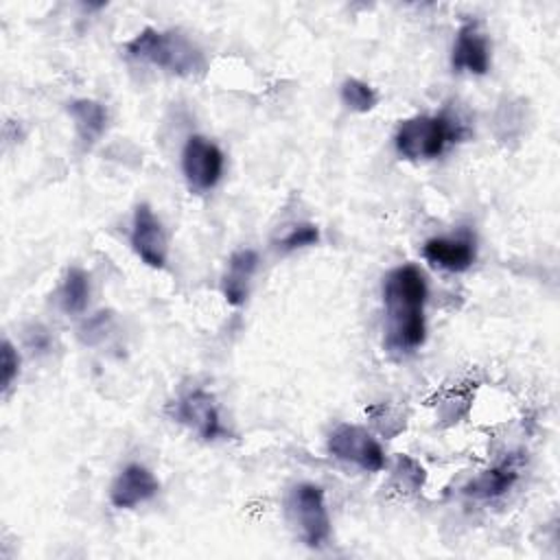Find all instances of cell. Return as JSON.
<instances>
[{"label":"cell","instance_id":"obj_3","mask_svg":"<svg viewBox=\"0 0 560 560\" xmlns=\"http://www.w3.org/2000/svg\"><path fill=\"white\" fill-rule=\"evenodd\" d=\"M464 136V127L448 114H418L405 118L394 136V147L405 160L440 158Z\"/></svg>","mask_w":560,"mask_h":560},{"label":"cell","instance_id":"obj_12","mask_svg":"<svg viewBox=\"0 0 560 560\" xmlns=\"http://www.w3.org/2000/svg\"><path fill=\"white\" fill-rule=\"evenodd\" d=\"M256 269H258V254L254 249L245 247L230 256L228 269L223 273V284H221L228 304L241 306L247 300L249 282H252Z\"/></svg>","mask_w":560,"mask_h":560},{"label":"cell","instance_id":"obj_15","mask_svg":"<svg viewBox=\"0 0 560 560\" xmlns=\"http://www.w3.org/2000/svg\"><path fill=\"white\" fill-rule=\"evenodd\" d=\"M90 298V278L81 267H70L66 271L63 284L59 289V302L66 313H81L88 306Z\"/></svg>","mask_w":560,"mask_h":560},{"label":"cell","instance_id":"obj_16","mask_svg":"<svg viewBox=\"0 0 560 560\" xmlns=\"http://www.w3.org/2000/svg\"><path fill=\"white\" fill-rule=\"evenodd\" d=\"M341 101H343V105L348 109L365 114V112L376 107L378 96H376L374 88L368 85L365 81H361V79H346L341 83Z\"/></svg>","mask_w":560,"mask_h":560},{"label":"cell","instance_id":"obj_18","mask_svg":"<svg viewBox=\"0 0 560 560\" xmlns=\"http://www.w3.org/2000/svg\"><path fill=\"white\" fill-rule=\"evenodd\" d=\"M20 372V354L9 339L2 341V389L7 392Z\"/></svg>","mask_w":560,"mask_h":560},{"label":"cell","instance_id":"obj_17","mask_svg":"<svg viewBox=\"0 0 560 560\" xmlns=\"http://www.w3.org/2000/svg\"><path fill=\"white\" fill-rule=\"evenodd\" d=\"M317 241H319V230H317V225H313V223H300V225H293V228L278 241V247L284 249V252H293V249H300V247L315 245Z\"/></svg>","mask_w":560,"mask_h":560},{"label":"cell","instance_id":"obj_14","mask_svg":"<svg viewBox=\"0 0 560 560\" xmlns=\"http://www.w3.org/2000/svg\"><path fill=\"white\" fill-rule=\"evenodd\" d=\"M68 114L74 120L77 133L83 140V144H94L105 127H107V109L103 103L92 101V98H77L68 103Z\"/></svg>","mask_w":560,"mask_h":560},{"label":"cell","instance_id":"obj_2","mask_svg":"<svg viewBox=\"0 0 560 560\" xmlns=\"http://www.w3.org/2000/svg\"><path fill=\"white\" fill-rule=\"evenodd\" d=\"M125 50L131 59L151 63L177 77H188L206 68L203 52L179 31H158L147 26L125 44Z\"/></svg>","mask_w":560,"mask_h":560},{"label":"cell","instance_id":"obj_8","mask_svg":"<svg viewBox=\"0 0 560 560\" xmlns=\"http://www.w3.org/2000/svg\"><path fill=\"white\" fill-rule=\"evenodd\" d=\"M175 420L195 431L203 440H214L225 433L214 396L203 389H192L175 402Z\"/></svg>","mask_w":560,"mask_h":560},{"label":"cell","instance_id":"obj_13","mask_svg":"<svg viewBox=\"0 0 560 560\" xmlns=\"http://www.w3.org/2000/svg\"><path fill=\"white\" fill-rule=\"evenodd\" d=\"M518 479V464L514 457L483 470L464 486V494L472 499H497L503 497Z\"/></svg>","mask_w":560,"mask_h":560},{"label":"cell","instance_id":"obj_5","mask_svg":"<svg viewBox=\"0 0 560 560\" xmlns=\"http://www.w3.org/2000/svg\"><path fill=\"white\" fill-rule=\"evenodd\" d=\"M326 446L332 457L354 464L361 470L378 472L385 466V451L381 442L359 424H339L328 435Z\"/></svg>","mask_w":560,"mask_h":560},{"label":"cell","instance_id":"obj_9","mask_svg":"<svg viewBox=\"0 0 560 560\" xmlns=\"http://www.w3.org/2000/svg\"><path fill=\"white\" fill-rule=\"evenodd\" d=\"M160 490V481L155 475L142 464H127L109 488V501L118 510H131L140 503L153 499Z\"/></svg>","mask_w":560,"mask_h":560},{"label":"cell","instance_id":"obj_4","mask_svg":"<svg viewBox=\"0 0 560 560\" xmlns=\"http://www.w3.org/2000/svg\"><path fill=\"white\" fill-rule=\"evenodd\" d=\"M291 525L298 529L300 540L306 547L319 549L330 538V516L324 499V490L315 483H298L287 501Z\"/></svg>","mask_w":560,"mask_h":560},{"label":"cell","instance_id":"obj_1","mask_svg":"<svg viewBox=\"0 0 560 560\" xmlns=\"http://www.w3.org/2000/svg\"><path fill=\"white\" fill-rule=\"evenodd\" d=\"M427 280L416 265H400L383 278L385 348L392 354H409L424 343Z\"/></svg>","mask_w":560,"mask_h":560},{"label":"cell","instance_id":"obj_7","mask_svg":"<svg viewBox=\"0 0 560 560\" xmlns=\"http://www.w3.org/2000/svg\"><path fill=\"white\" fill-rule=\"evenodd\" d=\"M129 243H131L136 256L144 265H149L153 269H162L166 265V258H168L166 232L149 203L136 206Z\"/></svg>","mask_w":560,"mask_h":560},{"label":"cell","instance_id":"obj_11","mask_svg":"<svg viewBox=\"0 0 560 560\" xmlns=\"http://www.w3.org/2000/svg\"><path fill=\"white\" fill-rule=\"evenodd\" d=\"M451 63L459 72H470V74H486L490 68V46L486 35L479 31L475 22H466L459 26L455 44H453V55Z\"/></svg>","mask_w":560,"mask_h":560},{"label":"cell","instance_id":"obj_6","mask_svg":"<svg viewBox=\"0 0 560 560\" xmlns=\"http://www.w3.org/2000/svg\"><path fill=\"white\" fill-rule=\"evenodd\" d=\"M223 151L206 136H190L182 149V173L197 192L212 190L223 175Z\"/></svg>","mask_w":560,"mask_h":560},{"label":"cell","instance_id":"obj_10","mask_svg":"<svg viewBox=\"0 0 560 560\" xmlns=\"http://www.w3.org/2000/svg\"><path fill=\"white\" fill-rule=\"evenodd\" d=\"M422 256L438 269L444 271H466L477 258L475 241L466 236H433L422 245Z\"/></svg>","mask_w":560,"mask_h":560}]
</instances>
